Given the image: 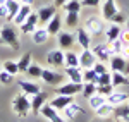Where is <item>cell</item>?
I'll return each instance as SVG.
<instances>
[{
  "label": "cell",
  "mask_w": 129,
  "mask_h": 122,
  "mask_svg": "<svg viewBox=\"0 0 129 122\" xmlns=\"http://www.w3.org/2000/svg\"><path fill=\"white\" fill-rule=\"evenodd\" d=\"M0 45H7L10 48H19L21 41H19V33L14 28L12 22H5L0 26Z\"/></svg>",
  "instance_id": "6da1fadb"
},
{
  "label": "cell",
  "mask_w": 129,
  "mask_h": 122,
  "mask_svg": "<svg viewBox=\"0 0 129 122\" xmlns=\"http://www.w3.org/2000/svg\"><path fill=\"white\" fill-rule=\"evenodd\" d=\"M62 9H64V12H79L83 5H81V0H67L62 5Z\"/></svg>",
  "instance_id": "e575fe53"
},
{
  "label": "cell",
  "mask_w": 129,
  "mask_h": 122,
  "mask_svg": "<svg viewBox=\"0 0 129 122\" xmlns=\"http://www.w3.org/2000/svg\"><path fill=\"white\" fill-rule=\"evenodd\" d=\"M64 65L66 67H79V55L72 50L64 52Z\"/></svg>",
  "instance_id": "484cf974"
},
{
  "label": "cell",
  "mask_w": 129,
  "mask_h": 122,
  "mask_svg": "<svg viewBox=\"0 0 129 122\" xmlns=\"http://www.w3.org/2000/svg\"><path fill=\"white\" fill-rule=\"evenodd\" d=\"M114 115L122 122H129V105L127 103H122L119 107L114 108Z\"/></svg>",
  "instance_id": "83f0119b"
},
{
  "label": "cell",
  "mask_w": 129,
  "mask_h": 122,
  "mask_svg": "<svg viewBox=\"0 0 129 122\" xmlns=\"http://www.w3.org/2000/svg\"><path fill=\"white\" fill-rule=\"evenodd\" d=\"M5 7L9 10V16L5 17V21H7V22H12L14 17H16V14H17V10L21 9V2L19 0H7V2H5Z\"/></svg>",
  "instance_id": "4316f807"
},
{
  "label": "cell",
  "mask_w": 129,
  "mask_h": 122,
  "mask_svg": "<svg viewBox=\"0 0 129 122\" xmlns=\"http://www.w3.org/2000/svg\"><path fill=\"white\" fill-rule=\"evenodd\" d=\"M0 71H2V64H0Z\"/></svg>",
  "instance_id": "11a10c76"
},
{
  "label": "cell",
  "mask_w": 129,
  "mask_h": 122,
  "mask_svg": "<svg viewBox=\"0 0 129 122\" xmlns=\"http://www.w3.org/2000/svg\"><path fill=\"white\" fill-rule=\"evenodd\" d=\"M5 2H7V0H0V5H4V4H5Z\"/></svg>",
  "instance_id": "816d5d0a"
},
{
  "label": "cell",
  "mask_w": 129,
  "mask_h": 122,
  "mask_svg": "<svg viewBox=\"0 0 129 122\" xmlns=\"http://www.w3.org/2000/svg\"><path fill=\"white\" fill-rule=\"evenodd\" d=\"M114 91V86L112 84H103V86H96V93L102 96H109L110 93Z\"/></svg>",
  "instance_id": "7bdbcfd3"
},
{
  "label": "cell",
  "mask_w": 129,
  "mask_h": 122,
  "mask_svg": "<svg viewBox=\"0 0 129 122\" xmlns=\"http://www.w3.org/2000/svg\"><path fill=\"white\" fill-rule=\"evenodd\" d=\"M105 102H107V96H102L98 93H95L93 96L88 98V105H89V108H93V110H96L100 105H103Z\"/></svg>",
  "instance_id": "d6a6232c"
},
{
  "label": "cell",
  "mask_w": 129,
  "mask_h": 122,
  "mask_svg": "<svg viewBox=\"0 0 129 122\" xmlns=\"http://www.w3.org/2000/svg\"><path fill=\"white\" fill-rule=\"evenodd\" d=\"M117 4H115V0H105L103 2V5H102V19L103 21H112V17L115 16V12H117Z\"/></svg>",
  "instance_id": "5bb4252c"
},
{
  "label": "cell",
  "mask_w": 129,
  "mask_h": 122,
  "mask_svg": "<svg viewBox=\"0 0 129 122\" xmlns=\"http://www.w3.org/2000/svg\"><path fill=\"white\" fill-rule=\"evenodd\" d=\"M53 2H55V7H62L67 0H53Z\"/></svg>",
  "instance_id": "681fc988"
},
{
  "label": "cell",
  "mask_w": 129,
  "mask_h": 122,
  "mask_svg": "<svg viewBox=\"0 0 129 122\" xmlns=\"http://www.w3.org/2000/svg\"><path fill=\"white\" fill-rule=\"evenodd\" d=\"M60 112H62V117H64L66 120H72V119H74V117H76V115H78L79 112H83V108H81L78 103L72 102L71 105H67L66 108H62Z\"/></svg>",
  "instance_id": "cb8c5ba5"
},
{
  "label": "cell",
  "mask_w": 129,
  "mask_h": 122,
  "mask_svg": "<svg viewBox=\"0 0 129 122\" xmlns=\"http://www.w3.org/2000/svg\"><path fill=\"white\" fill-rule=\"evenodd\" d=\"M129 98L127 93H120V91H112L107 96V103H110L112 107H119V105H122V103H126Z\"/></svg>",
  "instance_id": "7402d4cb"
},
{
  "label": "cell",
  "mask_w": 129,
  "mask_h": 122,
  "mask_svg": "<svg viewBox=\"0 0 129 122\" xmlns=\"http://www.w3.org/2000/svg\"><path fill=\"white\" fill-rule=\"evenodd\" d=\"M31 38H33V43H36V45H45L50 38V33L47 31L45 26H38L36 29L31 33Z\"/></svg>",
  "instance_id": "e0dca14e"
},
{
  "label": "cell",
  "mask_w": 129,
  "mask_h": 122,
  "mask_svg": "<svg viewBox=\"0 0 129 122\" xmlns=\"http://www.w3.org/2000/svg\"><path fill=\"white\" fill-rule=\"evenodd\" d=\"M31 64H33V55H31L29 52H28V53H24V55L21 57L19 60H17V67H19V72L26 74V71H28V67H29Z\"/></svg>",
  "instance_id": "f546056e"
},
{
  "label": "cell",
  "mask_w": 129,
  "mask_h": 122,
  "mask_svg": "<svg viewBox=\"0 0 129 122\" xmlns=\"http://www.w3.org/2000/svg\"><path fill=\"white\" fill-rule=\"evenodd\" d=\"M76 43H79L81 48H91V34L86 28H79L76 31Z\"/></svg>",
  "instance_id": "2e32d148"
},
{
  "label": "cell",
  "mask_w": 129,
  "mask_h": 122,
  "mask_svg": "<svg viewBox=\"0 0 129 122\" xmlns=\"http://www.w3.org/2000/svg\"><path fill=\"white\" fill-rule=\"evenodd\" d=\"M12 110L19 119L28 117V113L31 112V100L28 98V95H24L22 91L19 95H16L12 100Z\"/></svg>",
  "instance_id": "7a4b0ae2"
},
{
  "label": "cell",
  "mask_w": 129,
  "mask_h": 122,
  "mask_svg": "<svg viewBox=\"0 0 129 122\" xmlns=\"http://www.w3.org/2000/svg\"><path fill=\"white\" fill-rule=\"evenodd\" d=\"M95 84L96 86H103V84H112V74L110 72H105V74H100L95 79Z\"/></svg>",
  "instance_id": "74e56055"
},
{
  "label": "cell",
  "mask_w": 129,
  "mask_h": 122,
  "mask_svg": "<svg viewBox=\"0 0 129 122\" xmlns=\"http://www.w3.org/2000/svg\"><path fill=\"white\" fill-rule=\"evenodd\" d=\"M129 17H127V14H124V12H120V10H117L115 12V16L112 17V21L110 22H114V24H119V26H122L126 21H127Z\"/></svg>",
  "instance_id": "b9f144b4"
},
{
  "label": "cell",
  "mask_w": 129,
  "mask_h": 122,
  "mask_svg": "<svg viewBox=\"0 0 129 122\" xmlns=\"http://www.w3.org/2000/svg\"><path fill=\"white\" fill-rule=\"evenodd\" d=\"M93 71L96 72V76H100V74H105V72H109V69H107L105 62H100V60H96V64L93 65Z\"/></svg>",
  "instance_id": "ee69618b"
},
{
  "label": "cell",
  "mask_w": 129,
  "mask_h": 122,
  "mask_svg": "<svg viewBox=\"0 0 129 122\" xmlns=\"http://www.w3.org/2000/svg\"><path fill=\"white\" fill-rule=\"evenodd\" d=\"M83 91V83H72L67 81L66 84H60L55 88V95H67V96H76Z\"/></svg>",
  "instance_id": "8992f818"
},
{
  "label": "cell",
  "mask_w": 129,
  "mask_h": 122,
  "mask_svg": "<svg viewBox=\"0 0 129 122\" xmlns=\"http://www.w3.org/2000/svg\"><path fill=\"white\" fill-rule=\"evenodd\" d=\"M84 28L89 31V34H102L105 31V21L98 17V16H89L84 21Z\"/></svg>",
  "instance_id": "5b68a950"
},
{
  "label": "cell",
  "mask_w": 129,
  "mask_h": 122,
  "mask_svg": "<svg viewBox=\"0 0 129 122\" xmlns=\"http://www.w3.org/2000/svg\"><path fill=\"white\" fill-rule=\"evenodd\" d=\"M36 14H38V26H47V22L57 14V7L55 5H45V7L36 10Z\"/></svg>",
  "instance_id": "9c48e42d"
},
{
  "label": "cell",
  "mask_w": 129,
  "mask_h": 122,
  "mask_svg": "<svg viewBox=\"0 0 129 122\" xmlns=\"http://www.w3.org/2000/svg\"><path fill=\"white\" fill-rule=\"evenodd\" d=\"M47 64L50 67H53V69L64 67V50H60V48L50 50L47 53Z\"/></svg>",
  "instance_id": "30bf717a"
},
{
  "label": "cell",
  "mask_w": 129,
  "mask_h": 122,
  "mask_svg": "<svg viewBox=\"0 0 129 122\" xmlns=\"http://www.w3.org/2000/svg\"><path fill=\"white\" fill-rule=\"evenodd\" d=\"M120 55H124L126 59H129V45H124V48H122V53Z\"/></svg>",
  "instance_id": "c3c4849f"
},
{
  "label": "cell",
  "mask_w": 129,
  "mask_h": 122,
  "mask_svg": "<svg viewBox=\"0 0 129 122\" xmlns=\"http://www.w3.org/2000/svg\"><path fill=\"white\" fill-rule=\"evenodd\" d=\"M74 102V96H67V95H55V98H52V102L50 105L55 108V110H62V108H66L67 105Z\"/></svg>",
  "instance_id": "d6986e66"
},
{
  "label": "cell",
  "mask_w": 129,
  "mask_h": 122,
  "mask_svg": "<svg viewBox=\"0 0 129 122\" xmlns=\"http://www.w3.org/2000/svg\"><path fill=\"white\" fill-rule=\"evenodd\" d=\"M64 22H66L67 28H78V24H79V12H66Z\"/></svg>",
  "instance_id": "4dcf8cb0"
},
{
  "label": "cell",
  "mask_w": 129,
  "mask_h": 122,
  "mask_svg": "<svg viewBox=\"0 0 129 122\" xmlns=\"http://www.w3.org/2000/svg\"><path fill=\"white\" fill-rule=\"evenodd\" d=\"M36 28H38V14L36 12H31L29 16H28V19L19 26V31L22 34H31Z\"/></svg>",
  "instance_id": "7c38bea8"
},
{
  "label": "cell",
  "mask_w": 129,
  "mask_h": 122,
  "mask_svg": "<svg viewBox=\"0 0 129 122\" xmlns=\"http://www.w3.org/2000/svg\"><path fill=\"white\" fill-rule=\"evenodd\" d=\"M83 98H89L96 93V84L95 83H83Z\"/></svg>",
  "instance_id": "d590c367"
},
{
  "label": "cell",
  "mask_w": 129,
  "mask_h": 122,
  "mask_svg": "<svg viewBox=\"0 0 129 122\" xmlns=\"http://www.w3.org/2000/svg\"><path fill=\"white\" fill-rule=\"evenodd\" d=\"M57 43H59L60 50H71V47L76 43V33H71V31H60L57 34Z\"/></svg>",
  "instance_id": "ba28073f"
},
{
  "label": "cell",
  "mask_w": 129,
  "mask_h": 122,
  "mask_svg": "<svg viewBox=\"0 0 129 122\" xmlns=\"http://www.w3.org/2000/svg\"><path fill=\"white\" fill-rule=\"evenodd\" d=\"M119 40L124 43V45H129V29H122V33H120Z\"/></svg>",
  "instance_id": "bcb514c9"
},
{
  "label": "cell",
  "mask_w": 129,
  "mask_h": 122,
  "mask_svg": "<svg viewBox=\"0 0 129 122\" xmlns=\"http://www.w3.org/2000/svg\"><path fill=\"white\" fill-rule=\"evenodd\" d=\"M110 45V52H112V55H120L122 53V48H124V43L120 40H115L112 41V43H109Z\"/></svg>",
  "instance_id": "60d3db41"
},
{
  "label": "cell",
  "mask_w": 129,
  "mask_h": 122,
  "mask_svg": "<svg viewBox=\"0 0 129 122\" xmlns=\"http://www.w3.org/2000/svg\"><path fill=\"white\" fill-rule=\"evenodd\" d=\"M47 31L50 33V36H55V34H59L60 33V29H62V16H60L59 12L52 17V19L47 22Z\"/></svg>",
  "instance_id": "ac0fdd59"
},
{
  "label": "cell",
  "mask_w": 129,
  "mask_h": 122,
  "mask_svg": "<svg viewBox=\"0 0 129 122\" xmlns=\"http://www.w3.org/2000/svg\"><path fill=\"white\" fill-rule=\"evenodd\" d=\"M110 69H112V72H120L124 76H129V59H126L124 55H112Z\"/></svg>",
  "instance_id": "277c9868"
},
{
  "label": "cell",
  "mask_w": 129,
  "mask_h": 122,
  "mask_svg": "<svg viewBox=\"0 0 129 122\" xmlns=\"http://www.w3.org/2000/svg\"><path fill=\"white\" fill-rule=\"evenodd\" d=\"M100 2L102 0H81V5L83 7H88V9H95V7H98Z\"/></svg>",
  "instance_id": "f6af8a7d"
},
{
  "label": "cell",
  "mask_w": 129,
  "mask_h": 122,
  "mask_svg": "<svg viewBox=\"0 0 129 122\" xmlns=\"http://www.w3.org/2000/svg\"><path fill=\"white\" fill-rule=\"evenodd\" d=\"M96 64V57L91 52V48H84L79 53V67L81 69H91Z\"/></svg>",
  "instance_id": "8fae6325"
},
{
  "label": "cell",
  "mask_w": 129,
  "mask_h": 122,
  "mask_svg": "<svg viewBox=\"0 0 129 122\" xmlns=\"http://www.w3.org/2000/svg\"><path fill=\"white\" fill-rule=\"evenodd\" d=\"M31 12H33V9H31V5H26V4H21V9L17 10V14H16V17H14V21H12V24L14 26H21L24 21L28 19V16H29Z\"/></svg>",
  "instance_id": "ffe728a7"
},
{
  "label": "cell",
  "mask_w": 129,
  "mask_h": 122,
  "mask_svg": "<svg viewBox=\"0 0 129 122\" xmlns=\"http://www.w3.org/2000/svg\"><path fill=\"white\" fill-rule=\"evenodd\" d=\"M64 74L72 83H83V69L81 67H66Z\"/></svg>",
  "instance_id": "d4e9b609"
},
{
  "label": "cell",
  "mask_w": 129,
  "mask_h": 122,
  "mask_svg": "<svg viewBox=\"0 0 129 122\" xmlns=\"http://www.w3.org/2000/svg\"><path fill=\"white\" fill-rule=\"evenodd\" d=\"M19 86H21V91L24 93V95H28V96H33V95L41 91L40 84H36V83H33V81H21Z\"/></svg>",
  "instance_id": "603a6c76"
},
{
  "label": "cell",
  "mask_w": 129,
  "mask_h": 122,
  "mask_svg": "<svg viewBox=\"0 0 129 122\" xmlns=\"http://www.w3.org/2000/svg\"><path fill=\"white\" fill-rule=\"evenodd\" d=\"M41 72H43V67L38 65V64H31L26 71V76L31 77V79H41Z\"/></svg>",
  "instance_id": "836d02e7"
},
{
  "label": "cell",
  "mask_w": 129,
  "mask_h": 122,
  "mask_svg": "<svg viewBox=\"0 0 129 122\" xmlns=\"http://www.w3.org/2000/svg\"><path fill=\"white\" fill-rule=\"evenodd\" d=\"M126 26H127V29H129V19H127V21H126Z\"/></svg>",
  "instance_id": "f5cc1de1"
},
{
  "label": "cell",
  "mask_w": 129,
  "mask_h": 122,
  "mask_svg": "<svg viewBox=\"0 0 129 122\" xmlns=\"http://www.w3.org/2000/svg\"><path fill=\"white\" fill-rule=\"evenodd\" d=\"M112 86H129V77L120 72H112Z\"/></svg>",
  "instance_id": "1f68e13d"
},
{
  "label": "cell",
  "mask_w": 129,
  "mask_h": 122,
  "mask_svg": "<svg viewBox=\"0 0 129 122\" xmlns=\"http://www.w3.org/2000/svg\"><path fill=\"white\" fill-rule=\"evenodd\" d=\"M7 16H9V10H7V7H5V4H4V5H0V17L5 19Z\"/></svg>",
  "instance_id": "7dc6e473"
},
{
  "label": "cell",
  "mask_w": 129,
  "mask_h": 122,
  "mask_svg": "<svg viewBox=\"0 0 129 122\" xmlns=\"http://www.w3.org/2000/svg\"><path fill=\"white\" fill-rule=\"evenodd\" d=\"M114 108H115V107H112L110 103L105 102L103 105H100L95 112H96V115L102 117V119H110V115H114Z\"/></svg>",
  "instance_id": "f1b7e54d"
},
{
  "label": "cell",
  "mask_w": 129,
  "mask_h": 122,
  "mask_svg": "<svg viewBox=\"0 0 129 122\" xmlns=\"http://www.w3.org/2000/svg\"><path fill=\"white\" fill-rule=\"evenodd\" d=\"M2 69H4V71H7V72H10L12 76H17V74H19L17 62H14V60H5L4 64H2Z\"/></svg>",
  "instance_id": "8d00e7d4"
},
{
  "label": "cell",
  "mask_w": 129,
  "mask_h": 122,
  "mask_svg": "<svg viewBox=\"0 0 129 122\" xmlns=\"http://www.w3.org/2000/svg\"><path fill=\"white\" fill-rule=\"evenodd\" d=\"M120 33H122V28H120L119 24H114V22H110V26L105 28V31H103V34L107 38V43H112V41L119 40Z\"/></svg>",
  "instance_id": "44dd1931"
},
{
  "label": "cell",
  "mask_w": 129,
  "mask_h": 122,
  "mask_svg": "<svg viewBox=\"0 0 129 122\" xmlns=\"http://www.w3.org/2000/svg\"><path fill=\"white\" fill-rule=\"evenodd\" d=\"M91 52L95 53L96 60L100 62H110V57H112V52H110V45L109 43H96L95 47H91Z\"/></svg>",
  "instance_id": "52a82bcc"
},
{
  "label": "cell",
  "mask_w": 129,
  "mask_h": 122,
  "mask_svg": "<svg viewBox=\"0 0 129 122\" xmlns=\"http://www.w3.org/2000/svg\"><path fill=\"white\" fill-rule=\"evenodd\" d=\"M96 79V72L91 69H83V83H95Z\"/></svg>",
  "instance_id": "f35d334b"
},
{
  "label": "cell",
  "mask_w": 129,
  "mask_h": 122,
  "mask_svg": "<svg viewBox=\"0 0 129 122\" xmlns=\"http://www.w3.org/2000/svg\"><path fill=\"white\" fill-rule=\"evenodd\" d=\"M12 81H14V76L10 74V72L7 71H0V84H4V86H9V84H12Z\"/></svg>",
  "instance_id": "ab89813d"
},
{
  "label": "cell",
  "mask_w": 129,
  "mask_h": 122,
  "mask_svg": "<svg viewBox=\"0 0 129 122\" xmlns=\"http://www.w3.org/2000/svg\"><path fill=\"white\" fill-rule=\"evenodd\" d=\"M102 122H110V120H107V119H105V120H102Z\"/></svg>",
  "instance_id": "db71d44e"
},
{
  "label": "cell",
  "mask_w": 129,
  "mask_h": 122,
  "mask_svg": "<svg viewBox=\"0 0 129 122\" xmlns=\"http://www.w3.org/2000/svg\"><path fill=\"white\" fill-rule=\"evenodd\" d=\"M21 4H26V5H33L35 4V0H19Z\"/></svg>",
  "instance_id": "f907efd6"
},
{
  "label": "cell",
  "mask_w": 129,
  "mask_h": 122,
  "mask_svg": "<svg viewBox=\"0 0 129 122\" xmlns=\"http://www.w3.org/2000/svg\"><path fill=\"white\" fill-rule=\"evenodd\" d=\"M40 113L43 115V117H47L50 122H66V119H64L62 115H59V112H57V110H55L50 103H48V105L45 103V105L41 107V108H40Z\"/></svg>",
  "instance_id": "9a60e30c"
},
{
  "label": "cell",
  "mask_w": 129,
  "mask_h": 122,
  "mask_svg": "<svg viewBox=\"0 0 129 122\" xmlns=\"http://www.w3.org/2000/svg\"><path fill=\"white\" fill-rule=\"evenodd\" d=\"M41 79L45 81V84H50V86H55V88H57L60 84H64V81L67 79V76H66L64 72L53 69V67H48V69H43Z\"/></svg>",
  "instance_id": "3957f363"
},
{
  "label": "cell",
  "mask_w": 129,
  "mask_h": 122,
  "mask_svg": "<svg viewBox=\"0 0 129 122\" xmlns=\"http://www.w3.org/2000/svg\"><path fill=\"white\" fill-rule=\"evenodd\" d=\"M47 98H48V95H47L45 91H40V93H36V95H33V96L29 98L31 100V113L40 115V108L45 105Z\"/></svg>",
  "instance_id": "4fadbf2b"
}]
</instances>
